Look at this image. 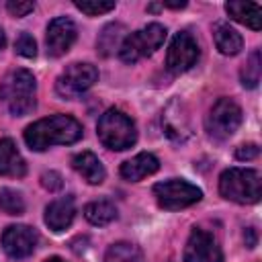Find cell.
<instances>
[{
	"label": "cell",
	"instance_id": "24",
	"mask_svg": "<svg viewBox=\"0 0 262 262\" xmlns=\"http://www.w3.org/2000/svg\"><path fill=\"white\" fill-rule=\"evenodd\" d=\"M260 70H262V63H260V51H252L248 63L242 68V84L246 88H256L258 82H260Z\"/></svg>",
	"mask_w": 262,
	"mask_h": 262
},
{
	"label": "cell",
	"instance_id": "9",
	"mask_svg": "<svg viewBox=\"0 0 262 262\" xmlns=\"http://www.w3.org/2000/svg\"><path fill=\"white\" fill-rule=\"evenodd\" d=\"M199 43L188 31H180L174 35L168 47L166 66L172 74H184L199 61Z\"/></svg>",
	"mask_w": 262,
	"mask_h": 262
},
{
	"label": "cell",
	"instance_id": "25",
	"mask_svg": "<svg viewBox=\"0 0 262 262\" xmlns=\"http://www.w3.org/2000/svg\"><path fill=\"white\" fill-rule=\"evenodd\" d=\"M74 6L88 14V16H98V14H106L115 8V2H108V0H76Z\"/></svg>",
	"mask_w": 262,
	"mask_h": 262
},
{
	"label": "cell",
	"instance_id": "19",
	"mask_svg": "<svg viewBox=\"0 0 262 262\" xmlns=\"http://www.w3.org/2000/svg\"><path fill=\"white\" fill-rule=\"evenodd\" d=\"M162 123H164V131H166V135L172 137V139H176V141H184V139L190 135L186 115H182L180 111L174 113L172 104L168 106L166 115L162 117Z\"/></svg>",
	"mask_w": 262,
	"mask_h": 262
},
{
	"label": "cell",
	"instance_id": "12",
	"mask_svg": "<svg viewBox=\"0 0 262 262\" xmlns=\"http://www.w3.org/2000/svg\"><path fill=\"white\" fill-rule=\"evenodd\" d=\"M76 41V25L72 18L68 16H57L53 18L49 25H47V37H45V43H47V53L51 57H59L63 55L72 43Z\"/></svg>",
	"mask_w": 262,
	"mask_h": 262
},
{
	"label": "cell",
	"instance_id": "15",
	"mask_svg": "<svg viewBox=\"0 0 262 262\" xmlns=\"http://www.w3.org/2000/svg\"><path fill=\"white\" fill-rule=\"evenodd\" d=\"M27 172V164L16 149V143L8 137L0 139V176L20 178Z\"/></svg>",
	"mask_w": 262,
	"mask_h": 262
},
{
	"label": "cell",
	"instance_id": "11",
	"mask_svg": "<svg viewBox=\"0 0 262 262\" xmlns=\"http://www.w3.org/2000/svg\"><path fill=\"white\" fill-rule=\"evenodd\" d=\"M37 231L29 225H8L2 231V248L10 258H27L37 246Z\"/></svg>",
	"mask_w": 262,
	"mask_h": 262
},
{
	"label": "cell",
	"instance_id": "18",
	"mask_svg": "<svg viewBox=\"0 0 262 262\" xmlns=\"http://www.w3.org/2000/svg\"><path fill=\"white\" fill-rule=\"evenodd\" d=\"M213 37H215V45H217V49H219L223 55H235V53H239L242 47H244V39H242V35H239L235 29H231L229 25H225V23L215 25Z\"/></svg>",
	"mask_w": 262,
	"mask_h": 262
},
{
	"label": "cell",
	"instance_id": "21",
	"mask_svg": "<svg viewBox=\"0 0 262 262\" xmlns=\"http://www.w3.org/2000/svg\"><path fill=\"white\" fill-rule=\"evenodd\" d=\"M104 262H143V252L131 242H117L106 250Z\"/></svg>",
	"mask_w": 262,
	"mask_h": 262
},
{
	"label": "cell",
	"instance_id": "5",
	"mask_svg": "<svg viewBox=\"0 0 262 262\" xmlns=\"http://www.w3.org/2000/svg\"><path fill=\"white\" fill-rule=\"evenodd\" d=\"M166 27L158 25V23H151L131 35H127L119 47V57L125 61V63H135L147 55H151L166 39Z\"/></svg>",
	"mask_w": 262,
	"mask_h": 262
},
{
	"label": "cell",
	"instance_id": "17",
	"mask_svg": "<svg viewBox=\"0 0 262 262\" xmlns=\"http://www.w3.org/2000/svg\"><path fill=\"white\" fill-rule=\"evenodd\" d=\"M225 12L233 20H237V23H242L254 31H260V27H262V23H260L262 20V8L256 2H227Z\"/></svg>",
	"mask_w": 262,
	"mask_h": 262
},
{
	"label": "cell",
	"instance_id": "3",
	"mask_svg": "<svg viewBox=\"0 0 262 262\" xmlns=\"http://www.w3.org/2000/svg\"><path fill=\"white\" fill-rule=\"evenodd\" d=\"M219 192L227 201L254 205L260 201V172L252 168H229L219 176Z\"/></svg>",
	"mask_w": 262,
	"mask_h": 262
},
{
	"label": "cell",
	"instance_id": "8",
	"mask_svg": "<svg viewBox=\"0 0 262 262\" xmlns=\"http://www.w3.org/2000/svg\"><path fill=\"white\" fill-rule=\"evenodd\" d=\"M96 80H98V70L92 63H72L59 74L55 82V90L61 98L72 100L84 94Z\"/></svg>",
	"mask_w": 262,
	"mask_h": 262
},
{
	"label": "cell",
	"instance_id": "4",
	"mask_svg": "<svg viewBox=\"0 0 262 262\" xmlns=\"http://www.w3.org/2000/svg\"><path fill=\"white\" fill-rule=\"evenodd\" d=\"M98 139L104 147L108 149H129L131 145H135L137 141V129L135 123L131 121V117H127L123 111L119 108H108L100 119H98V127H96Z\"/></svg>",
	"mask_w": 262,
	"mask_h": 262
},
{
	"label": "cell",
	"instance_id": "2",
	"mask_svg": "<svg viewBox=\"0 0 262 262\" xmlns=\"http://www.w3.org/2000/svg\"><path fill=\"white\" fill-rule=\"evenodd\" d=\"M0 100L10 115L25 117L37 106V82L29 70H12L0 82Z\"/></svg>",
	"mask_w": 262,
	"mask_h": 262
},
{
	"label": "cell",
	"instance_id": "27",
	"mask_svg": "<svg viewBox=\"0 0 262 262\" xmlns=\"http://www.w3.org/2000/svg\"><path fill=\"white\" fill-rule=\"evenodd\" d=\"M6 10L12 14V16H27L29 12L35 10V2H20V0H10L6 2Z\"/></svg>",
	"mask_w": 262,
	"mask_h": 262
},
{
	"label": "cell",
	"instance_id": "23",
	"mask_svg": "<svg viewBox=\"0 0 262 262\" xmlns=\"http://www.w3.org/2000/svg\"><path fill=\"white\" fill-rule=\"evenodd\" d=\"M0 209L6 215H20L25 211L23 194L12 188H0Z\"/></svg>",
	"mask_w": 262,
	"mask_h": 262
},
{
	"label": "cell",
	"instance_id": "7",
	"mask_svg": "<svg viewBox=\"0 0 262 262\" xmlns=\"http://www.w3.org/2000/svg\"><path fill=\"white\" fill-rule=\"evenodd\" d=\"M239 125H242V108L231 98H219L207 117V131L217 141L231 137Z\"/></svg>",
	"mask_w": 262,
	"mask_h": 262
},
{
	"label": "cell",
	"instance_id": "16",
	"mask_svg": "<svg viewBox=\"0 0 262 262\" xmlns=\"http://www.w3.org/2000/svg\"><path fill=\"white\" fill-rule=\"evenodd\" d=\"M72 166L74 170L88 182V184H102L104 182V166L100 164V160L92 154V151H80L72 158Z\"/></svg>",
	"mask_w": 262,
	"mask_h": 262
},
{
	"label": "cell",
	"instance_id": "10",
	"mask_svg": "<svg viewBox=\"0 0 262 262\" xmlns=\"http://www.w3.org/2000/svg\"><path fill=\"white\" fill-rule=\"evenodd\" d=\"M184 262H223L213 233L205 229H192L184 248Z\"/></svg>",
	"mask_w": 262,
	"mask_h": 262
},
{
	"label": "cell",
	"instance_id": "22",
	"mask_svg": "<svg viewBox=\"0 0 262 262\" xmlns=\"http://www.w3.org/2000/svg\"><path fill=\"white\" fill-rule=\"evenodd\" d=\"M123 33H125V27L119 25V23H111L102 29V33L98 35V41H96V47L100 51V55H111L117 47H121V39H123Z\"/></svg>",
	"mask_w": 262,
	"mask_h": 262
},
{
	"label": "cell",
	"instance_id": "1",
	"mask_svg": "<svg viewBox=\"0 0 262 262\" xmlns=\"http://www.w3.org/2000/svg\"><path fill=\"white\" fill-rule=\"evenodd\" d=\"M80 137L82 125L70 115H51L25 129V143L35 151H43L51 145L76 143Z\"/></svg>",
	"mask_w": 262,
	"mask_h": 262
},
{
	"label": "cell",
	"instance_id": "28",
	"mask_svg": "<svg viewBox=\"0 0 262 262\" xmlns=\"http://www.w3.org/2000/svg\"><path fill=\"white\" fill-rule=\"evenodd\" d=\"M41 184H43V188H47L49 192H55V190H59L61 188V176L57 174V172H53V170H49V172H43L41 174Z\"/></svg>",
	"mask_w": 262,
	"mask_h": 262
},
{
	"label": "cell",
	"instance_id": "31",
	"mask_svg": "<svg viewBox=\"0 0 262 262\" xmlns=\"http://www.w3.org/2000/svg\"><path fill=\"white\" fill-rule=\"evenodd\" d=\"M45 262H66V260H61V258H57V256H51V258H47Z\"/></svg>",
	"mask_w": 262,
	"mask_h": 262
},
{
	"label": "cell",
	"instance_id": "6",
	"mask_svg": "<svg viewBox=\"0 0 262 262\" xmlns=\"http://www.w3.org/2000/svg\"><path fill=\"white\" fill-rule=\"evenodd\" d=\"M154 196L162 209L180 211V209H186L199 203L203 199V190L182 178H170V180L154 184Z\"/></svg>",
	"mask_w": 262,
	"mask_h": 262
},
{
	"label": "cell",
	"instance_id": "20",
	"mask_svg": "<svg viewBox=\"0 0 262 262\" xmlns=\"http://www.w3.org/2000/svg\"><path fill=\"white\" fill-rule=\"evenodd\" d=\"M84 217L92 223V225H108L111 221L117 219V209L111 201H92L84 207Z\"/></svg>",
	"mask_w": 262,
	"mask_h": 262
},
{
	"label": "cell",
	"instance_id": "30",
	"mask_svg": "<svg viewBox=\"0 0 262 262\" xmlns=\"http://www.w3.org/2000/svg\"><path fill=\"white\" fill-rule=\"evenodd\" d=\"M162 6H166V8H184L186 2H162Z\"/></svg>",
	"mask_w": 262,
	"mask_h": 262
},
{
	"label": "cell",
	"instance_id": "14",
	"mask_svg": "<svg viewBox=\"0 0 262 262\" xmlns=\"http://www.w3.org/2000/svg\"><path fill=\"white\" fill-rule=\"evenodd\" d=\"M158 168H160L158 158H156L154 154L141 151V154H137L135 158L123 162V166H121V176H123L125 180H129V182H137V180H141V178L151 176L154 172H158Z\"/></svg>",
	"mask_w": 262,
	"mask_h": 262
},
{
	"label": "cell",
	"instance_id": "26",
	"mask_svg": "<svg viewBox=\"0 0 262 262\" xmlns=\"http://www.w3.org/2000/svg\"><path fill=\"white\" fill-rule=\"evenodd\" d=\"M14 49H16V53L23 55V57H35V53H37V43H35V39H33L29 33H20L18 39H16V43H14Z\"/></svg>",
	"mask_w": 262,
	"mask_h": 262
},
{
	"label": "cell",
	"instance_id": "29",
	"mask_svg": "<svg viewBox=\"0 0 262 262\" xmlns=\"http://www.w3.org/2000/svg\"><path fill=\"white\" fill-rule=\"evenodd\" d=\"M258 145L256 143H246V145H239L237 149H235V158L237 160H254L256 156H258Z\"/></svg>",
	"mask_w": 262,
	"mask_h": 262
},
{
	"label": "cell",
	"instance_id": "32",
	"mask_svg": "<svg viewBox=\"0 0 262 262\" xmlns=\"http://www.w3.org/2000/svg\"><path fill=\"white\" fill-rule=\"evenodd\" d=\"M4 43H6V39H4V33H2V29H0V49L4 47Z\"/></svg>",
	"mask_w": 262,
	"mask_h": 262
},
{
	"label": "cell",
	"instance_id": "13",
	"mask_svg": "<svg viewBox=\"0 0 262 262\" xmlns=\"http://www.w3.org/2000/svg\"><path fill=\"white\" fill-rule=\"evenodd\" d=\"M74 215H76V205H74V196L72 194L59 196V199L51 201L45 207V223H47L49 229H53L57 233L72 225Z\"/></svg>",
	"mask_w": 262,
	"mask_h": 262
}]
</instances>
